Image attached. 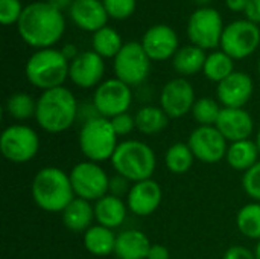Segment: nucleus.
I'll use <instances>...</instances> for the list:
<instances>
[{
	"label": "nucleus",
	"instance_id": "f257e3e1",
	"mask_svg": "<svg viewBox=\"0 0 260 259\" xmlns=\"http://www.w3.org/2000/svg\"><path fill=\"white\" fill-rule=\"evenodd\" d=\"M66 29L62 12L47 2H34L24 6L17 23V31L21 40L30 47L49 49L56 44Z\"/></svg>",
	"mask_w": 260,
	"mask_h": 259
},
{
	"label": "nucleus",
	"instance_id": "f03ea898",
	"mask_svg": "<svg viewBox=\"0 0 260 259\" xmlns=\"http://www.w3.org/2000/svg\"><path fill=\"white\" fill-rule=\"evenodd\" d=\"M78 108L79 104L67 87L50 89L37 99L35 121L46 133H64L78 121Z\"/></svg>",
	"mask_w": 260,
	"mask_h": 259
},
{
	"label": "nucleus",
	"instance_id": "7ed1b4c3",
	"mask_svg": "<svg viewBox=\"0 0 260 259\" xmlns=\"http://www.w3.org/2000/svg\"><path fill=\"white\" fill-rule=\"evenodd\" d=\"M30 195L35 205L49 214H62L75 198L70 176L56 166H44L34 176Z\"/></svg>",
	"mask_w": 260,
	"mask_h": 259
},
{
	"label": "nucleus",
	"instance_id": "20e7f679",
	"mask_svg": "<svg viewBox=\"0 0 260 259\" xmlns=\"http://www.w3.org/2000/svg\"><path fill=\"white\" fill-rule=\"evenodd\" d=\"M110 162L116 174L125 177L131 183L152 179L157 166L154 150L137 139L119 142Z\"/></svg>",
	"mask_w": 260,
	"mask_h": 259
},
{
	"label": "nucleus",
	"instance_id": "39448f33",
	"mask_svg": "<svg viewBox=\"0 0 260 259\" xmlns=\"http://www.w3.org/2000/svg\"><path fill=\"white\" fill-rule=\"evenodd\" d=\"M69 67L70 61L62 55V52L49 47L40 49L30 55L26 63L24 73L34 87L46 92L62 87L64 81L69 78Z\"/></svg>",
	"mask_w": 260,
	"mask_h": 259
},
{
	"label": "nucleus",
	"instance_id": "423d86ee",
	"mask_svg": "<svg viewBox=\"0 0 260 259\" xmlns=\"http://www.w3.org/2000/svg\"><path fill=\"white\" fill-rule=\"evenodd\" d=\"M117 134L113 130L110 119L107 118H96L81 125L79 130V150L82 156L96 163H102L111 160L119 142Z\"/></svg>",
	"mask_w": 260,
	"mask_h": 259
},
{
	"label": "nucleus",
	"instance_id": "0eeeda50",
	"mask_svg": "<svg viewBox=\"0 0 260 259\" xmlns=\"http://www.w3.org/2000/svg\"><path fill=\"white\" fill-rule=\"evenodd\" d=\"M69 176L75 197L78 198L96 203L110 192L111 177H108L105 169L96 162H79L72 168Z\"/></svg>",
	"mask_w": 260,
	"mask_h": 259
},
{
	"label": "nucleus",
	"instance_id": "6e6552de",
	"mask_svg": "<svg viewBox=\"0 0 260 259\" xmlns=\"http://www.w3.org/2000/svg\"><path fill=\"white\" fill-rule=\"evenodd\" d=\"M40 150V137L37 131L24 124H12L6 127L0 136V151L3 157L12 163L30 162Z\"/></svg>",
	"mask_w": 260,
	"mask_h": 259
},
{
	"label": "nucleus",
	"instance_id": "1a4fd4ad",
	"mask_svg": "<svg viewBox=\"0 0 260 259\" xmlns=\"http://www.w3.org/2000/svg\"><path fill=\"white\" fill-rule=\"evenodd\" d=\"M151 70V60L146 55L142 43H125L120 52L114 58L116 78L129 87L140 85L146 81Z\"/></svg>",
	"mask_w": 260,
	"mask_h": 259
},
{
	"label": "nucleus",
	"instance_id": "9d476101",
	"mask_svg": "<svg viewBox=\"0 0 260 259\" xmlns=\"http://www.w3.org/2000/svg\"><path fill=\"white\" fill-rule=\"evenodd\" d=\"M224 32L222 17L213 8L197 9L187 23V35L193 46L207 50L215 49L221 44Z\"/></svg>",
	"mask_w": 260,
	"mask_h": 259
},
{
	"label": "nucleus",
	"instance_id": "9b49d317",
	"mask_svg": "<svg viewBox=\"0 0 260 259\" xmlns=\"http://www.w3.org/2000/svg\"><path fill=\"white\" fill-rule=\"evenodd\" d=\"M260 44V29L250 20H236L224 27L221 50L233 60H244L256 52Z\"/></svg>",
	"mask_w": 260,
	"mask_h": 259
},
{
	"label": "nucleus",
	"instance_id": "f8f14e48",
	"mask_svg": "<svg viewBox=\"0 0 260 259\" xmlns=\"http://www.w3.org/2000/svg\"><path fill=\"white\" fill-rule=\"evenodd\" d=\"M131 102V87L117 78L102 81L93 93L94 107L98 108L99 114L107 119H111L122 113H128Z\"/></svg>",
	"mask_w": 260,
	"mask_h": 259
},
{
	"label": "nucleus",
	"instance_id": "ddd939ff",
	"mask_svg": "<svg viewBox=\"0 0 260 259\" xmlns=\"http://www.w3.org/2000/svg\"><path fill=\"white\" fill-rule=\"evenodd\" d=\"M195 159L201 163L213 165L225 159L229 142L221 131L213 127H197L187 140Z\"/></svg>",
	"mask_w": 260,
	"mask_h": 259
},
{
	"label": "nucleus",
	"instance_id": "4468645a",
	"mask_svg": "<svg viewBox=\"0 0 260 259\" xmlns=\"http://www.w3.org/2000/svg\"><path fill=\"white\" fill-rule=\"evenodd\" d=\"M195 101L193 85L186 78L168 81L160 93V107L171 119H180L190 113Z\"/></svg>",
	"mask_w": 260,
	"mask_h": 259
},
{
	"label": "nucleus",
	"instance_id": "2eb2a0df",
	"mask_svg": "<svg viewBox=\"0 0 260 259\" xmlns=\"http://www.w3.org/2000/svg\"><path fill=\"white\" fill-rule=\"evenodd\" d=\"M105 73V63L94 50L79 52V55L70 61L69 78L79 89H93L102 82Z\"/></svg>",
	"mask_w": 260,
	"mask_h": 259
},
{
	"label": "nucleus",
	"instance_id": "dca6fc26",
	"mask_svg": "<svg viewBox=\"0 0 260 259\" xmlns=\"http://www.w3.org/2000/svg\"><path fill=\"white\" fill-rule=\"evenodd\" d=\"M254 92L253 79L245 72H233L216 87V98L225 108H244Z\"/></svg>",
	"mask_w": 260,
	"mask_h": 259
},
{
	"label": "nucleus",
	"instance_id": "f3484780",
	"mask_svg": "<svg viewBox=\"0 0 260 259\" xmlns=\"http://www.w3.org/2000/svg\"><path fill=\"white\" fill-rule=\"evenodd\" d=\"M142 46L151 61H166L177 53L178 37L177 32L166 24H155L149 27L143 38Z\"/></svg>",
	"mask_w": 260,
	"mask_h": 259
},
{
	"label": "nucleus",
	"instance_id": "a211bd4d",
	"mask_svg": "<svg viewBox=\"0 0 260 259\" xmlns=\"http://www.w3.org/2000/svg\"><path fill=\"white\" fill-rule=\"evenodd\" d=\"M161 200H163L161 186L155 180L149 179V180L133 183L126 195V206L131 214L137 217H148L160 208Z\"/></svg>",
	"mask_w": 260,
	"mask_h": 259
},
{
	"label": "nucleus",
	"instance_id": "6ab92c4d",
	"mask_svg": "<svg viewBox=\"0 0 260 259\" xmlns=\"http://www.w3.org/2000/svg\"><path fill=\"white\" fill-rule=\"evenodd\" d=\"M215 127L221 131L229 143L251 139L254 133V121L245 108L222 107Z\"/></svg>",
	"mask_w": 260,
	"mask_h": 259
},
{
	"label": "nucleus",
	"instance_id": "aec40b11",
	"mask_svg": "<svg viewBox=\"0 0 260 259\" xmlns=\"http://www.w3.org/2000/svg\"><path fill=\"white\" fill-rule=\"evenodd\" d=\"M73 23L88 32H98L105 27L108 14L101 0H75L69 9Z\"/></svg>",
	"mask_w": 260,
	"mask_h": 259
},
{
	"label": "nucleus",
	"instance_id": "412c9836",
	"mask_svg": "<svg viewBox=\"0 0 260 259\" xmlns=\"http://www.w3.org/2000/svg\"><path fill=\"white\" fill-rule=\"evenodd\" d=\"M149 238L139 229H128L117 235L114 255L117 259H146L151 249Z\"/></svg>",
	"mask_w": 260,
	"mask_h": 259
},
{
	"label": "nucleus",
	"instance_id": "4be33fe9",
	"mask_svg": "<svg viewBox=\"0 0 260 259\" xmlns=\"http://www.w3.org/2000/svg\"><path fill=\"white\" fill-rule=\"evenodd\" d=\"M128 214L126 202H123L120 197H114L111 194H107L101 200L94 203V220L98 224L108 227V229H117L120 227Z\"/></svg>",
	"mask_w": 260,
	"mask_h": 259
},
{
	"label": "nucleus",
	"instance_id": "5701e85b",
	"mask_svg": "<svg viewBox=\"0 0 260 259\" xmlns=\"http://www.w3.org/2000/svg\"><path fill=\"white\" fill-rule=\"evenodd\" d=\"M64 226L70 232H87L94 221V206L90 202L75 197L61 214Z\"/></svg>",
	"mask_w": 260,
	"mask_h": 259
},
{
	"label": "nucleus",
	"instance_id": "b1692460",
	"mask_svg": "<svg viewBox=\"0 0 260 259\" xmlns=\"http://www.w3.org/2000/svg\"><path fill=\"white\" fill-rule=\"evenodd\" d=\"M259 157L260 151L256 145V140L247 139V140H238L229 143L225 162L235 171L247 172L259 162Z\"/></svg>",
	"mask_w": 260,
	"mask_h": 259
},
{
	"label": "nucleus",
	"instance_id": "393cba45",
	"mask_svg": "<svg viewBox=\"0 0 260 259\" xmlns=\"http://www.w3.org/2000/svg\"><path fill=\"white\" fill-rule=\"evenodd\" d=\"M207 55L206 50L190 44L183 46L177 50V53L172 58V66L178 75L183 76H192L198 72H203L206 64Z\"/></svg>",
	"mask_w": 260,
	"mask_h": 259
},
{
	"label": "nucleus",
	"instance_id": "a878e982",
	"mask_svg": "<svg viewBox=\"0 0 260 259\" xmlns=\"http://www.w3.org/2000/svg\"><path fill=\"white\" fill-rule=\"evenodd\" d=\"M116 238L117 235H114L113 229L96 224L84 232V247L94 256H108L114 253Z\"/></svg>",
	"mask_w": 260,
	"mask_h": 259
},
{
	"label": "nucleus",
	"instance_id": "bb28decb",
	"mask_svg": "<svg viewBox=\"0 0 260 259\" xmlns=\"http://www.w3.org/2000/svg\"><path fill=\"white\" fill-rule=\"evenodd\" d=\"M134 119H136V130L139 133L146 136H154L161 133L168 127L171 118L165 113L161 107L145 105L136 113Z\"/></svg>",
	"mask_w": 260,
	"mask_h": 259
},
{
	"label": "nucleus",
	"instance_id": "cd10ccee",
	"mask_svg": "<svg viewBox=\"0 0 260 259\" xmlns=\"http://www.w3.org/2000/svg\"><path fill=\"white\" fill-rule=\"evenodd\" d=\"M195 156L190 150V147L187 145V142H175L172 143L166 153H165V165L168 168L169 172L175 174V176H181L190 171V168L193 166L195 162Z\"/></svg>",
	"mask_w": 260,
	"mask_h": 259
},
{
	"label": "nucleus",
	"instance_id": "c85d7f7f",
	"mask_svg": "<svg viewBox=\"0 0 260 259\" xmlns=\"http://www.w3.org/2000/svg\"><path fill=\"white\" fill-rule=\"evenodd\" d=\"M123 44L125 43L122 41L120 34L114 27H110V26L99 29L98 32L93 34V38H91L93 50L102 58H116V55L120 52Z\"/></svg>",
	"mask_w": 260,
	"mask_h": 259
},
{
	"label": "nucleus",
	"instance_id": "c756f323",
	"mask_svg": "<svg viewBox=\"0 0 260 259\" xmlns=\"http://www.w3.org/2000/svg\"><path fill=\"white\" fill-rule=\"evenodd\" d=\"M238 231L248 240L260 241V203L251 202L244 205L236 215Z\"/></svg>",
	"mask_w": 260,
	"mask_h": 259
},
{
	"label": "nucleus",
	"instance_id": "7c9ffc66",
	"mask_svg": "<svg viewBox=\"0 0 260 259\" xmlns=\"http://www.w3.org/2000/svg\"><path fill=\"white\" fill-rule=\"evenodd\" d=\"M235 60L229 56L224 50H216L207 55L203 73L206 75L207 79L219 84L224 81L227 76H230L235 72Z\"/></svg>",
	"mask_w": 260,
	"mask_h": 259
},
{
	"label": "nucleus",
	"instance_id": "2f4dec72",
	"mask_svg": "<svg viewBox=\"0 0 260 259\" xmlns=\"http://www.w3.org/2000/svg\"><path fill=\"white\" fill-rule=\"evenodd\" d=\"M5 110L8 116L14 121L23 122L30 118H35L37 113V101L24 92L14 93L8 98Z\"/></svg>",
	"mask_w": 260,
	"mask_h": 259
},
{
	"label": "nucleus",
	"instance_id": "473e14b6",
	"mask_svg": "<svg viewBox=\"0 0 260 259\" xmlns=\"http://www.w3.org/2000/svg\"><path fill=\"white\" fill-rule=\"evenodd\" d=\"M222 105L218 99L213 98H200L195 101L192 108V118L198 124V127H213L218 122Z\"/></svg>",
	"mask_w": 260,
	"mask_h": 259
},
{
	"label": "nucleus",
	"instance_id": "72a5a7b5",
	"mask_svg": "<svg viewBox=\"0 0 260 259\" xmlns=\"http://www.w3.org/2000/svg\"><path fill=\"white\" fill-rule=\"evenodd\" d=\"M108 17L125 20L136 11V0H102Z\"/></svg>",
	"mask_w": 260,
	"mask_h": 259
},
{
	"label": "nucleus",
	"instance_id": "f704fd0d",
	"mask_svg": "<svg viewBox=\"0 0 260 259\" xmlns=\"http://www.w3.org/2000/svg\"><path fill=\"white\" fill-rule=\"evenodd\" d=\"M242 188L245 194L253 200L260 203V160L250 168L247 172L242 176Z\"/></svg>",
	"mask_w": 260,
	"mask_h": 259
},
{
	"label": "nucleus",
	"instance_id": "c9c22d12",
	"mask_svg": "<svg viewBox=\"0 0 260 259\" xmlns=\"http://www.w3.org/2000/svg\"><path fill=\"white\" fill-rule=\"evenodd\" d=\"M23 9L20 0H0V23L3 26L18 23Z\"/></svg>",
	"mask_w": 260,
	"mask_h": 259
},
{
	"label": "nucleus",
	"instance_id": "e433bc0d",
	"mask_svg": "<svg viewBox=\"0 0 260 259\" xmlns=\"http://www.w3.org/2000/svg\"><path fill=\"white\" fill-rule=\"evenodd\" d=\"M110 122H111L113 130L117 134V137H120V136H129L136 130V119L129 113L117 114V116L111 118Z\"/></svg>",
	"mask_w": 260,
	"mask_h": 259
},
{
	"label": "nucleus",
	"instance_id": "4c0bfd02",
	"mask_svg": "<svg viewBox=\"0 0 260 259\" xmlns=\"http://www.w3.org/2000/svg\"><path fill=\"white\" fill-rule=\"evenodd\" d=\"M131 186H133V183L129 180H126L125 177L116 174L114 177L110 179V192L108 194L122 198V195H128Z\"/></svg>",
	"mask_w": 260,
	"mask_h": 259
},
{
	"label": "nucleus",
	"instance_id": "58836bf2",
	"mask_svg": "<svg viewBox=\"0 0 260 259\" xmlns=\"http://www.w3.org/2000/svg\"><path fill=\"white\" fill-rule=\"evenodd\" d=\"M222 259H256L253 250L244 246H232L225 250Z\"/></svg>",
	"mask_w": 260,
	"mask_h": 259
},
{
	"label": "nucleus",
	"instance_id": "ea45409f",
	"mask_svg": "<svg viewBox=\"0 0 260 259\" xmlns=\"http://www.w3.org/2000/svg\"><path fill=\"white\" fill-rule=\"evenodd\" d=\"M247 20H250L254 24L260 23V0H250L245 9Z\"/></svg>",
	"mask_w": 260,
	"mask_h": 259
},
{
	"label": "nucleus",
	"instance_id": "a19ab883",
	"mask_svg": "<svg viewBox=\"0 0 260 259\" xmlns=\"http://www.w3.org/2000/svg\"><path fill=\"white\" fill-rule=\"evenodd\" d=\"M146 259H171V252L163 244H152Z\"/></svg>",
	"mask_w": 260,
	"mask_h": 259
},
{
	"label": "nucleus",
	"instance_id": "79ce46f5",
	"mask_svg": "<svg viewBox=\"0 0 260 259\" xmlns=\"http://www.w3.org/2000/svg\"><path fill=\"white\" fill-rule=\"evenodd\" d=\"M250 0H225V5L233 12H245Z\"/></svg>",
	"mask_w": 260,
	"mask_h": 259
},
{
	"label": "nucleus",
	"instance_id": "37998d69",
	"mask_svg": "<svg viewBox=\"0 0 260 259\" xmlns=\"http://www.w3.org/2000/svg\"><path fill=\"white\" fill-rule=\"evenodd\" d=\"M61 52H62V55H64L69 61H73V60L79 55L78 49H76L73 44H66V46L61 49Z\"/></svg>",
	"mask_w": 260,
	"mask_h": 259
},
{
	"label": "nucleus",
	"instance_id": "c03bdc74",
	"mask_svg": "<svg viewBox=\"0 0 260 259\" xmlns=\"http://www.w3.org/2000/svg\"><path fill=\"white\" fill-rule=\"evenodd\" d=\"M46 2L53 8H56L58 11H64V9H70L75 0H46Z\"/></svg>",
	"mask_w": 260,
	"mask_h": 259
},
{
	"label": "nucleus",
	"instance_id": "a18cd8bd",
	"mask_svg": "<svg viewBox=\"0 0 260 259\" xmlns=\"http://www.w3.org/2000/svg\"><path fill=\"white\" fill-rule=\"evenodd\" d=\"M254 255H256V259H260V241H257V244H256Z\"/></svg>",
	"mask_w": 260,
	"mask_h": 259
},
{
	"label": "nucleus",
	"instance_id": "49530a36",
	"mask_svg": "<svg viewBox=\"0 0 260 259\" xmlns=\"http://www.w3.org/2000/svg\"><path fill=\"white\" fill-rule=\"evenodd\" d=\"M256 145H257V148H259V151H260V125H259V128H257V134H256Z\"/></svg>",
	"mask_w": 260,
	"mask_h": 259
},
{
	"label": "nucleus",
	"instance_id": "de8ad7c7",
	"mask_svg": "<svg viewBox=\"0 0 260 259\" xmlns=\"http://www.w3.org/2000/svg\"><path fill=\"white\" fill-rule=\"evenodd\" d=\"M195 3H198V5H209L212 0H193Z\"/></svg>",
	"mask_w": 260,
	"mask_h": 259
},
{
	"label": "nucleus",
	"instance_id": "09e8293b",
	"mask_svg": "<svg viewBox=\"0 0 260 259\" xmlns=\"http://www.w3.org/2000/svg\"><path fill=\"white\" fill-rule=\"evenodd\" d=\"M257 69H259V75H260V58H259V66H257Z\"/></svg>",
	"mask_w": 260,
	"mask_h": 259
}]
</instances>
